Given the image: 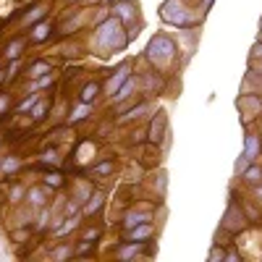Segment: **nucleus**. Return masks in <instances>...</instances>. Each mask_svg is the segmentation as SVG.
<instances>
[{"mask_svg":"<svg viewBox=\"0 0 262 262\" xmlns=\"http://www.w3.org/2000/svg\"><path fill=\"white\" fill-rule=\"evenodd\" d=\"M48 189H50L48 184H45V186H32V189L27 191V202H29L32 207H45V205H48V194H50Z\"/></svg>","mask_w":262,"mask_h":262,"instance_id":"obj_9","label":"nucleus"},{"mask_svg":"<svg viewBox=\"0 0 262 262\" xmlns=\"http://www.w3.org/2000/svg\"><path fill=\"white\" fill-rule=\"evenodd\" d=\"M126 79H128V63H123L121 69H118V71H116L111 79H107V84H105V95L113 100V95H116V92L121 90V86H123V81H126Z\"/></svg>","mask_w":262,"mask_h":262,"instance_id":"obj_6","label":"nucleus"},{"mask_svg":"<svg viewBox=\"0 0 262 262\" xmlns=\"http://www.w3.org/2000/svg\"><path fill=\"white\" fill-rule=\"evenodd\" d=\"M97 95H100V84L97 81H90L84 86V90L79 92V102H86V105H92L95 100H97Z\"/></svg>","mask_w":262,"mask_h":262,"instance_id":"obj_17","label":"nucleus"},{"mask_svg":"<svg viewBox=\"0 0 262 262\" xmlns=\"http://www.w3.org/2000/svg\"><path fill=\"white\" fill-rule=\"evenodd\" d=\"M45 13H48V8H45V6H39V8H32V11H27V13H24V24H27V27H29V24H34V21L45 18Z\"/></svg>","mask_w":262,"mask_h":262,"instance_id":"obj_22","label":"nucleus"},{"mask_svg":"<svg viewBox=\"0 0 262 262\" xmlns=\"http://www.w3.org/2000/svg\"><path fill=\"white\" fill-rule=\"evenodd\" d=\"M152 231H155V228H152L149 223H139V226H134L126 233V238H128V242H147V238L152 236Z\"/></svg>","mask_w":262,"mask_h":262,"instance_id":"obj_13","label":"nucleus"},{"mask_svg":"<svg viewBox=\"0 0 262 262\" xmlns=\"http://www.w3.org/2000/svg\"><path fill=\"white\" fill-rule=\"evenodd\" d=\"M113 170H116V160H107V163H100V165L92 168L95 176H107V173H113Z\"/></svg>","mask_w":262,"mask_h":262,"instance_id":"obj_24","label":"nucleus"},{"mask_svg":"<svg viewBox=\"0 0 262 262\" xmlns=\"http://www.w3.org/2000/svg\"><path fill=\"white\" fill-rule=\"evenodd\" d=\"M259 39H262V21H259Z\"/></svg>","mask_w":262,"mask_h":262,"instance_id":"obj_37","label":"nucleus"},{"mask_svg":"<svg viewBox=\"0 0 262 262\" xmlns=\"http://www.w3.org/2000/svg\"><path fill=\"white\" fill-rule=\"evenodd\" d=\"M221 228L228 231V233H238V231L247 228V215L242 212V207H236V202L228 205V210H226V215H223V221H221Z\"/></svg>","mask_w":262,"mask_h":262,"instance_id":"obj_3","label":"nucleus"},{"mask_svg":"<svg viewBox=\"0 0 262 262\" xmlns=\"http://www.w3.org/2000/svg\"><path fill=\"white\" fill-rule=\"evenodd\" d=\"M226 259L228 262H238V259H242V252H238V249H228L226 252Z\"/></svg>","mask_w":262,"mask_h":262,"instance_id":"obj_33","label":"nucleus"},{"mask_svg":"<svg viewBox=\"0 0 262 262\" xmlns=\"http://www.w3.org/2000/svg\"><path fill=\"white\" fill-rule=\"evenodd\" d=\"M244 155H247L252 163H257V158L262 155V137L254 134V131H249L247 139H244Z\"/></svg>","mask_w":262,"mask_h":262,"instance_id":"obj_7","label":"nucleus"},{"mask_svg":"<svg viewBox=\"0 0 262 262\" xmlns=\"http://www.w3.org/2000/svg\"><path fill=\"white\" fill-rule=\"evenodd\" d=\"M147 111H149V105H147V102H139L137 107H131V111H128L121 121H134V118H142V113H147Z\"/></svg>","mask_w":262,"mask_h":262,"instance_id":"obj_23","label":"nucleus"},{"mask_svg":"<svg viewBox=\"0 0 262 262\" xmlns=\"http://www.w3.org/2000/svg\"><path fill=\"white\" fill-rule=\"evenodd\" d=\"M149 221H152L149 212H137V210H134V212H126V215H123V226H126V228H134V226L149 223Z\"/></svg>","mask_w":262,"mask_h":262,"instance_id":"obj_16","label":"nucleus"},{"mask_svg":"<svg viewBox=\"0 0 262 262\" xmlns=\"http://www.w3.org/2000/svg\"><path fill=\"white\" fill-rule=\"evenodd\" d=\"M134 84H137V79H131V76H128V79L123 81V86H121V90L113 95V100H116V102H121V100H128V97H131V92H134Z\"/></svg>","mask_w":262,"mask_h":262,"instance_id":"obj_20","label":"nucleus"},{"mask_svg":"<svg viewBox=\"0 0 262 262\" xmlns=\"http://www.w3.org/2000/svg\"><path fill=\"white\" fill-rule=\"evenodd\" d=\"M71 254H74V247H71V244L55 247V249L50 252V257H53V259H66V257H71Z\"/></svg>","mask_w":262,"mask_h":262,"instance_id":"obj_25","label":"nucleus"},{"mask_svg":"<svg viewBox=\"0 0 262 262\" xmlns=\"http://www.w3.org/2000/svg\"><path fill=\"white\" fill-rule=\"evenodd\" d=\"M147 58L155 63V69H165L168 63L176 60V42H173L168 34L152 37L149 48H147Z\"/></svg>","mask_w":262,"mask_h":262,"instance_id":"obj_2","label":"nucleus"},{"mask_svg":"<svg viewBox=\"0 0 262 262\" xmlns=\"http://www.w3.org/2000/svg\"><path fill=\"white\" fill-rule=\"evenodd\" d=\"M144 252V242H126L121 249H116V257L126 259V257H134V254H142Z\"/></svg>","mask_w":262,"mask_h":262,"instance_id":"obj_15","label":"nucleus"},{"mask_svg":"<svg viewBox=\"0 0 262 262\" xmlns=\"http://www.w3.org/2000/svg\"><path fill=\"white\" fill-rule=\"evenodd\" d=\"M48 74H53L50 60H34L29 69H27V76H32V79H42V76H48Z\"/></svg>","mask_w":262,"mask_h":262,"instance_id":"obj_14","label":"nucleus"},{"mask_svg":"<svg viewBox=\"0 0 262 262\" xmlns=\"http://www.w3.org/2000/svg\"><path fill=\"white\" fill-rule=\"evenodd\" d=\"M95 39H97V45H100L102 50H107V53H113V50H123V48L128 45V37L123 34L121 18H116L113 13L107 16V18L102 21V24L97 27Z\"/></svg>","mask_w":262,"mask_h":262,"instance_id":"obj_1","label":"nucleus"},{"mask_svg":"<svg viewBox=\"0 0 262 262\" xmlns=\"http://www.w3.org/2000/svg\"><path fill=\"white\" fill-rule=\"evenodd\" d=\"M6 105H8V97L3 95V97H0V116H3V111H6Z\"/></svg>","mask_w":262,"mask_h":262,"instance_id":"obj_36","label":"nucleus"},{"mask_svg":"<svg viewBox=\"0 0 262 262\" xmlns=\"http://www.w3.org/2000/svg\"><path fill=\"white\" fill-rule=\"evenodd\" d=\"M105 3H116V0H105Z\"/></svg>","mask_w":262,"mask_h":262,"instance_id":"obj_38","label":"nucleus"},{"mask_svg":"<svg viewBox=\"0 0 262 262\" xmlns=\"http://www.w3.org/2000/svg\"><path fill=\"white\" fill-rule=\"evenodd\" d=\"M53 32V24L45 18V21H37V24H32V32H29V42L32 45H39V42H45Z\"/></svg>","mask_w":262,"mask_h":262,"instance_id":"obj_8","label":"nucleus"},{"mask_svg":"<svg viewBox=\"0 0 262 262\" xmlns=\"http://www.w3.org/2000/svg\"><path fill=\"white\" fill-rule=\"evenodd\" d=\"M210 259L215 262V259H226V249L221 247V242H215V247L210 249Z\"/></svg>","mask_w":262,"mask_h":262,"instance_id":"obj_29","label":"nucleus"},{"mask_svg":"<svg viewBox=\"0 0 262 262\" xmlns=\"http://www.w3.org/2000/svg\"><path fill=\"white\" fill-rule=\"evenodd\" d=\"M111 13L121 18V24H134L139 16V3H134V0H116V3H111Z\"/></svg>","mask_w":262,"mask_h":262,"instance_id":"obj_5","label":"nucleus"},{"mask_svg":"<svg viewBox=\"0 0 262 262\" xmlns=\"http://www.w3.org/2000/svg\"><path fill=\"white\" fill-rule=\"evenodd\" d=\"M27 42H29V37H16L13 42H8V48H6V58H8V60H18V58H21V53H24V48H27Z\"/></svg>","mask_w":262,"mask_h":262,"instance_id":"obj_12","label":"nucleus"},{"mask_svg":"<svg viewBox=\"0 0 262 262\" xmlns=\"http://www.w3.org/2000/svg\"><path fill=\"white\" fill-rule=\"evenodd\" d=\"M168 137V113L165 111H158L149 121V128H147V142L149 144H158Z\"/></svg>","mask_w":262,"mask_h":262,"instance_id":"obj_4","label":"nucleus"},{"mask_svg":"<svg viewBox=\"0 0 262 262\" xmlns=\"http://www.w3.org/2000/svg\"><path fill=\"white\" fill-rule=\"evenodd\" d=\"M24 194H27V191L21 189V186H13V189L8 191V200H11V202H18V196H24Z\"/></svg>","mask_w":262,"mask_h":262,"instance_id":"obj_31","label":"nucleus"},{"mask_svg":"<svg viewBox=\"0 0 262 262\" xmlns=\"http://www.w3.org/2000/svg\"><path fill=\"white\" fill-rule=\"evenodd\" d=\"M48 111H50V100H39V102H37V105L32 107V121H34V123L45 121Z\"/></svg>","mask_w":262,"mask_h":262,"instance_id":"obj_19","label":"nucleus"},{"mask_svg":"<svg viewBox=\"0 0 262 262\" xmlns=\"http://www.w3.org/2000/svg\"><path fill=\"white\" fill-rule=\"evenodd\" d=\"M45 223H48V207L39 212V217H37V226H34V228H37V231H42V228H45Z\"/></svg>","mask_w":262,"mask_h":262,"instance_id":"obj_32","label":"nucleus"},{"mask_svg":"<svg viewBox=\"0 0 262 262\" xmlns=\"http://www.w3.org/2000/svg\"><path fill=\"white\" fill-rule=\"evenodd\" d=\"M21 168V158H16V155H8V158H3V163H0V170L3 173H16Z\"/></svg>","mask_w":262,"mask_h":262,"instance_id":"obj_21","label":"nucleus"},{"mask_svg":"<svg viewBox=\"0 0 262 262\" xmlns=\"http://www.w3.org/2000/svg\"><path fill=\"white\" fill-rule=\"evenodd\" d=\"M45 184H48V186H53V189H58V186H63V176H60L58 170H55V173L50 170L48 176H45Z\"/></svg>","mask_w":262,"mask_h":262,"instance_id":"obj_28","label":"nucleus"},{"mask_svg":"<svg viewBox=\"0 0 262 262\" xmlns=\"http://www.w3.org/2000/svg\"><path fill=\"white\" fill-rule=\"evenodd\" d=\"M249 165H252V160H249V158L244 155V152H242V155H238V160H236V168H233V170H236V176H242V173H244Z\"/></svg>","mask_w":262,"mask_h":262,"instance_id":"obj_27","label":"nucleus"},{"mask_svg":"<svg viewBox=\"0 0 262 262\" xmlns=\"http://www.w3.org/2000/svg\"><path fill=\"white\" fill-rule=\"evenodd\" d=\"M242 181L249 184V186H262V165H259V163H252V165L242 173Z\"/></svg>","mask_w":262,"mask_h":262,"instance_id":"obj_11","label":"nucleus"},{"mask_svg":"<svg viewBox=\"0 0 262 262\" xmlns=\"http://www.w3.org/2000/svg\"><path fill=\"white\" fill-rule=\"evenodd\" d=\"M252 58H254V60H257V58H262V39H259L257 45L252 48Z\"/></svg>","mask_w":262,"mask_h":262,"instance_id":"obj_35","label":"nucleus"},{"mask_svg":"<svg viewBox=\"0 0 262 262\" xmlns=\"http://www.w3.org/2000/svg\"><path fill=\"white\" fill-rule=\"evenodd\" d=\"M105 205V194L102 191H92L90 196H86V202H84V215H95L100 212Z\"/></svg>","mask_w":262,"mask_h":262,"instance_id":"obj_10","label":"nucleus"},{"mask_svg":"<svg viewBox=\"0 0 262 262\" xmlns=\"http://www.w3.org/2000/svg\"><path fill=\"white\" fill-rule=\"evenodd\" d=\"M39 160L45 163V165H50V163H53V165H58V152H55V149H53V152H45V155H42Z\"/></svg>","mask_w":262,"mask_h":262,"instance_id":"obj_30","label":"nucleus"},{"mask_svg":"<svg viewBox=\"0 0 262 262\" xmlns=\"http://www.w3.org/2000/svg\"><path fill=\"white\" fill-rule=\"evenodd\" d=\"M84 238H86V242H92V238L97 242V238H100V228H90V231L84 233Z\"/></svg>","mask_w":262,"mask_h":262,"instance_id":"obj_34","label":"nucleus"},{"mask_svg":"<svg viewBox=\"0 0 262 262\" xmlns=\"http://www.w3.org/2000/svg\"><path fill=\"white\" fill-rule=\"evenodd\" d=\"M86 113H90V105L81 102V107L71 113V118H69V121H71V123H79V121H84V118H86Z\"/></svg>","mask_w":262,"mask_h":262,"instance_id":"obj_26","label":"nucleus"},{"mask_svg":"<svg viewBox=\"0 0 262 262\" xmlns=\"http://www.w3.org/2000/svg\"><path fill=\"white\" fill-rule=\"evenodd\" d=\"M39 100H42V92H32V95H27L24 100H21V102L16 105V113H29Z\"/></svg>","mask_w":262,"mask_h":262,"instance_id":"obj_18","label":"nucleus"},{"mask_svg":"<svg viewBox=\"0 0 262 262\" xmlns=\"http://www.w3.org/2000/svg\"><path fill=\"white\" fill-rule=\"evenodd\" d=\"M69 3H76V0H69Z\"/></svg>","mask_w":262,"mask_h":262,"instance_id":"obj_39","label":"nucleus"}]
</instances>
